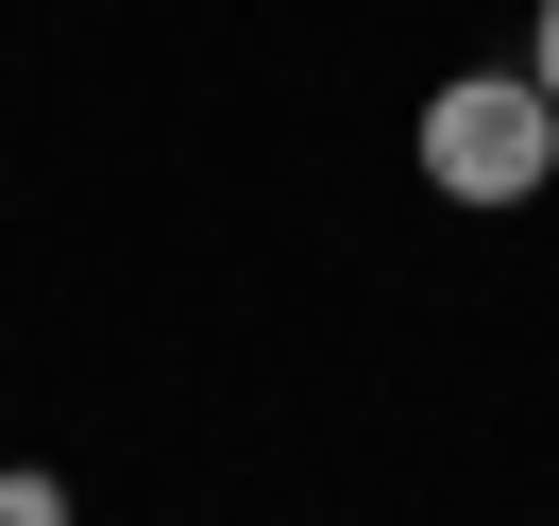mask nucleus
Segmentation results:
<instances>
[{"mask_svg": "<svg viewBox=\"0 0 559 526\" xmlns=\"http://www.w3.org/2000/svg\"><path fill=\"white\" fill-rule=\"evenodd\" d=\"M559 171V103L525 69H457L441 103H424V187H457V204H525V187Z\"/></svg>", "mask_w": 559, "mask_h": 526, "instance_id": "nucleus-1", "label": "nucleus"}, {"mask_svg": "<svg viewBox=\"0 0 559 526\" xmlns=\"http://www.w3.org/2000/svg\"><path fill=\"white\" fill-rule=\"evenodd\" d=\"M0 526H69V492H51V476H0Z\"/></svg>", "mask_w": 559, "mask_h": 526, "instance_id": "nucleus-2", "label": "nucleus"}, {"mask_svg": "<svg viewBox=\"0 0 559 526\" xmlns=\"http://www.w3.org/2000/svg\"><path fill=\"white\" fill-rule=\"evenodd\" d=\"M525 85H543V103H559V0H543V51H525Z\"/></svg>", "mask_w": 559, "mask_h": 526, "instance_id": "nucleus-3", "label": "nucleus"}]
</instances>
